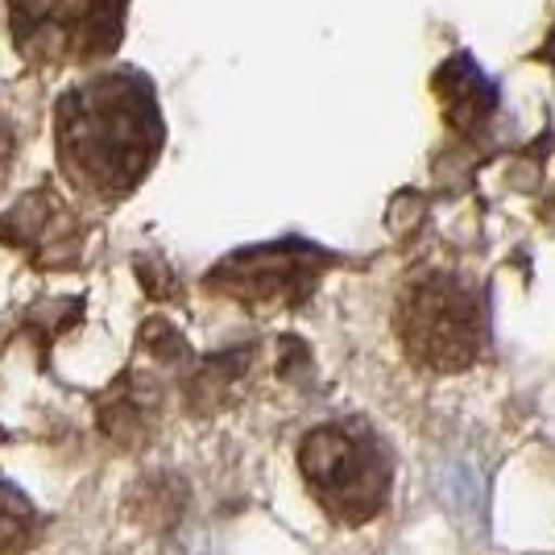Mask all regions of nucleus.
<instances>
[{"instance_id": "1", "label": "nucleus", "mask_w": 555, "mask_h": 555, "mask_svg": "<svg viewBox=\"0 0 555 555\" xmlns=\"http://www.w3.org/2000/svg\"><path fill=\"white\" fill-rule=\"evenodd\" d=\"M166 141L154 88L116 70L59 100V163L67 179L92 195H125L145 179Z\"/></svg>"}, {"instance_id": "2", "label": "nucleus", "mask_w": 555, "mask_h": 555, "mask_svg": "<svg viewBox=\"0 0 555 555\" xmlns=\"http://www.w3.org/2000/svg\"><path fill=\"white\" fill-rule=\"evenodd\" d=\"M299 468L311 493L336 522H370L386 506L390 464L370 440L352 436L348 427H315L299 448Z\"/></svg>"}, {"instance_id": "3", "label": "nucleus", "mask_w": 555, "mask_h": 555, "mask_svg": "<svg viewBox=\"0 0 555 555\" xmlns=\"http://www.w3.org/2000/svg\"><path fill=\"white\" fill-rule=\"evenodd\" d=\"M13 42L38 63H88L120 42L125 0H9Z\"/></svg>"}, {"instance_id": "4", "label": "nucleus", "mask_w": 555, "mask_h": 555, "mask_svg": "<svg viewBox=\"0 0 555 555\" xmlns=\"http://www.w3.org/2000/svg\"><path fill=\"white\" fill-rule=\"evenodd\" d=\"M402 345L431 370H464L481 348L477 295L452 278L415 282L398 307Z\"/></svg>"}, {"instance_id": "5", "label": "nucleus", "mask_w": 555, "mask_h": 555, "mask_svg": "<svg viewBox=\"0 0 555 555\" xmlns=\"http://www.w3.org/2000/svg\"><path fill=\"white\" fill-rule=\"evenodd\" d=\"M324 270V254L299 245V241H282V245H261V249H241L224 257L208 282L216 291H224L232 299L270 307V302H302L311 295L315 278Z\"/></svg>"}, {"instance_id": "6", "label": "nucleus", "mask_w": 555, "mask_h": 555, "mask_svg": "<svg viewBox=\"0 0 555 555\" xmlns=\"http://www.w3.org/2000/svg\"><path fill=\"white\" fill-rule=\"evenodd\" d=\"M4 241L9 245H17L25 249L29 257H38V261H70L75 249H79V216L50 191H34V195H25L17 208L4 216Z\"/></svg>"}, {"instance_id": "7", "label": "nucleus", "mask_w": 555, "mask_h": 555, "mask_svg": "<svg viewBox=\"0 0 555 555\" xmlns=\"http://www.w3.org/2000/svg\"><path fill=\"white\" fill-rule=\"evenodd\" d=\"M440 100L452 129H461V133H473L493 113V88L468 59H452L448 67H440Z\"/></svg>"}, {"instance_id": "8", "label": "nucleus", "mask_w": 555, "mask_h": 555, "mask_svg": "<svg viewBox=\"0 0 555 555\" xmlns=\"http://www.w3.org/2000/svg\"><path fill=\"white\" fill-rule=\"evenodd\" d=\"M150 406H154V393L141 390L138 377H129V382H120L108 398H104V406H100V423H104V431L120 443H138L141 431H145V423H150Z\"/></svg>"}, {"instance_id": "9", "label": "nucleus", "mask_w": 555, "mask_h": 555, "mask_svg": "<svg viewBox=\"0 0 555 555\" xmlns=\"http://www.w3.org/2000/svg\"><path fill=\"white\" fill-rule=\"evenodd\" d=\"M38 531V509L22 489L0 481V555H17L29 547V539Z\"/></svg>"}, {"instance_id": "10", "label": "nucleus", "mask_w": 555, "mask_h": 555, "mask_svg": "<svg viewBox=\"0 0 555 555\" xmlns=\"http://www.w3.org/2000/svg\"><path fill=\"white\" fill-rule=\"evenodd\" d=\"M9 158H13V129H9V120L0 116V175L9 170Z\"/></svg>"}]
</instances>
